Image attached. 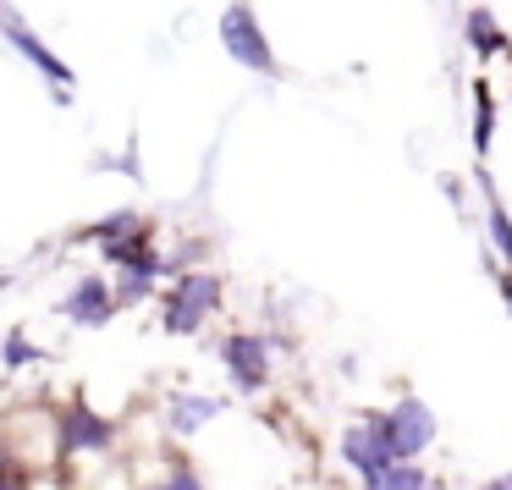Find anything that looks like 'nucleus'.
<instances>
[{
	"mask_svg": "<svg viewBox=\"0 0 512 490\" xmlns=\"http://www.w3.org/2000/svg\"><path fill=\"white\" fill-rule=\"evenodd\" d=\"M221 45H226V56H232L237 67L259 72V78H276V72H281L276 67V50H270V39H265V28H259V17H254L248 0H232V6H226Z\"/></svg>",
	"mask_w": 512,
	"mask_h": 490,
	"instance_id": "1",
	"label": "nucleus"
},
{
	"mask_svg": "<svg viewBox=\"0 0 512 490\" xmlns=\"http://www.w3.org/2000/svg\"><path fill=\"white\" fill-rule=\"evenodd\" d=\"M342 463L353 468L358 479H380L386 468H397V446H391V430H386V413H364L358 424H347L342 435Z\"/></svg>",
	"mask_w": 512,
	"mask_h": 490,
	"instance_id": "2",
	"label": "nucleus"
},
{
	"mask_svg": "<svg viewBox=\"0 0 512 490\" xmlns=\"http://www.w3.org/2000/svg\"><path fill=\"white\" fill-rule=\"evenodd\" d=\"M215 298H221V281L215 276H182L177 287L166 292V314H160V320H166L171 336H193L204 325V314L215 309Z\"/></svg>",
	"mask_w": 512,
	"mask_h": 490,
	"instance_id": "3",
	"label": "nucleus"
},
{
	"mask_svg": "<svg viewBox=\"0 0 512 490\" xmlns=\"http://www.w3.org/2000/svg\"><path fill=\"white\" fill-rule=\"evenodd\" d=\"M221 358H226V375H232V386L243 391V397L265 391V380H270V342L265 336H248V331L226 336Z\"/></svg>",
	"mask_w": 512,
	"mask_h": 490,
	"instance_id": "4",
	"label": "nucleus"
},
{
	"mask_svg": "<svg viewBox=\"0 0 512 490\" xmlns=\"http://www.w3.org/2000/svg\"><path fill=\"white\" fill-rule=\"evenodd\" d=\"M0 39H6V45H12L17 56H23L28 67H34V72H45V78L56 83V89H72V67H67V61H61L56 50H50L45 39H39L34 28H28V23H17L12 12H0Z\"/></svg>",
	"mask_w": 512,
	"mask_h": 490,
	"instance_id": "5",
	"label": "nucleus"
},
{
	"mask_svg": "<svg viewBox=\"0 0 512 490\" xmlns=\"http://www.w3.org/2000/svg\"><path fill=\"white\" fill-rule=\"evenodd\" d=\"M386 430H391V446H397V463H413V457L435 441V413L424 408L419 397H402L397 408L386 413Z\"/></svg>",
	"mask_w": 512,
	"mask_h": 490,
	"instance_id": "6",
	"label": "nucleus"
},
{
	"mask_svg": "<svg viewBox=\"0 0 512 490\" xmlns=\"http://www.w3.org/2000/svg\"><path fill=\"white\" fill-rule=\"evenodd\" d=\"M111 441H116V424L105 419V413H94L89 402H72V408L61 413V446H67V452H105Z\"/></svg>",
	"mask_w": 512,
	"mask_h": 490,
	"instance_id": "7",
	"label": "nucleus"
},
{
	"mask_svg": "<svg viewBox=\"0 0 512 490\" xmlns=\"http://www.w3.org/2000/svg\"><path fill=\"white\" fill-rule=\"evenodd\" d=\"M61 314H67L72 325H105V320L116 314V292L105 287L100 276H83L78 287L61 298Z\"/></svg>",
	"mask_w": 512,
	"mask_h": 490,
	"instance_id": "8",
	"label": "nucleus"
},
{
	"mask_svg": "<svg viewBox=\"0 0 512 490\" xmlns=\"http://www.w3.org/2000/svg\"><path fill=\"white\" fill-rule=\"evenodd\" d=\"M221 408H226L221 397H177L171 413H166V424H171V435H193L199 424H210Z\"/></svg>",
	"mask_w": 512,
	"mask_h": 490,
	"instance_id": "9",
	"label": "nucleus"
},
{
	"mask_svg": "<svg viewBox=\"0 0 512 490\" xmlns=\"http://www.w3.org/2000/svg\"><path fill=\"white\" fill-rule=\"evenodd\" d=\"M468 45H474V56H485V61L507 50V34L496 28V17H490L485 6H479V12H468Z\"/></svg>",
	"mask_w": 512,
	"mask_h": 490,
	"instance_id": "10",
	"label": "nucleus"
},
{
	"mask_svg": "<svg viewBox=\"0 0 512 490\" xmlns=\"http://www.w3.org/2000/svg\"><path fill=\"white\" fill-rule=\"evenodd\" d=\"M479 188H485V210H490V243H496L501 259H512V221H507V204H501L496 182L479 177Z\"/></svg>",
	"mask_w": 512,
	"mask_h": 490,
	"instance_id": "11",
	"label": "nucleus"
},
{
	"mask_svg": "<svg viewBox=\"0 0 512 490\" xmlns=\"http://www.w3.org/2000/svg\"><path fill=\"white\" fill-rule=\"evenodd\" d=\"M364 490H430V474H424L419 463H397V468H386L380 479H369Z\"/></svg>",
	"mask_w": 512,
	"mask_h": 490,
	"instance_id": "12",
	"label": "nucleus"
},
{
	"mask_svg": "<svg viewBox=\"0 0 512 490\" xmlns=\"http://www.w3.org/2000/svg\"><path fill=\"white\" fill-rule=\"evenodd\" d=\"M490 133H496V105H490V89L474 83V149L490 155Z\"/></svg>",
	"mask_w": 512,
	"mask_h": 490,
	"instance_id": "13",
	"label": "nucleus"
},
{
	"mask_svg": "<svg viewBox=\"0 0 512 490\" xmlns=\"http://www.w3.org/2000/svg\"><path fill=\"white\" fill-rule=\"evenodd\" d=\"M34 358H45V353H39V347L28 342L23 331H12V336H6V369H23V364H34Z\"/></svg>",
	"mask_w": 512,
	"mask_h": 490,
	"instance_id": "14",
	"label": "nucleus"
},
{
	"mask_svg": "<svg viewBox=\"0 0 512 490\" xmlns=\"http://www.w3.org/2000/svg\"><path fill=\"white\" fill-rule=\"evenodd\" d=\"M155 490H204V479L193 474V463H171V474L160 479Z\"/></svg>",
	"mask_w": 512,
	"mask_h": 490,
	"instance_id": "15",
	"label": "nucleus"
},
{
	"mask_svg": "<svg viewBox=\"0 0 512 490\" xmlns=\"http://www.w3.org/2000/svg\"><path fill=\"white\" fill-rule=\"evenodd\" d=\"M0 490H23V474L12 463H0Z\"/></svg>",
	"mask_w": 512,
	"mask_h": 490,
	"instance_id": "16",
	"label": "nucleus"
},
{
	"mask_svg": "<svg viewBox=\"0 0 512 490\" xmlns=\"http://www.w3.org/2000/svg\"><path fill=\"white\" fill-rule=\"evenodd\" d=\"M479 490H512V474H496L490 485H479Z\"/></svg>",
	"mask_w": 512,
	"mask_h": 490,
	"instance_id": "17",
	"label": "nucleus"
},
{
	"mask_svg": "<svg viewBox=\"0 0 512 490\" xmlns=\"http://www.w3.org/2000/svg\"><path fill=\"white\" fill-rule=\"evenodd\" d=\"M0 287H6V276H0Z\"/></svg>",
	"mask_w": 512,
	"mask_h": 490,
	"instance_id": "18",
	"label": "nucleus"
}]
</instances>
